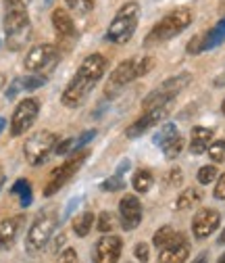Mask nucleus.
Instances as JSON below:
<instances>
[{"label":"nucleus","instance_id":"38","mask_svg":"<svg viewBox=\"0 0 225 263\" xmlns=\"http://www.w3.org/2000/svg\"><path fill=\"white\" fill-rule=\"evenodd\" d=\"M96 138V129H88V132H84V134L79 136V138H75V148L73 151H81L90 140H94Z\"/></svg>","mask_w":225,"mask_h":263},{"label":"nucleus","instance_id":"17","mask_svg":"<svg viewBox=\"0 0 225 263\" xmlns=\"http://www.w3.org/2000/svg\"><path fill=\"white\" fill-rule=\"evenodd\" d=\"M29 25V17H27V7H7V15H5V34H17L21 29H27Z\"/></svg>","mask_w":225,"mask_h":263},{"label":"nucleus","instance_id":"29","mask_svg":"<svg viewBox=\"0 0 225 263\" xmlns=\"http://www.w3.org/2000/svg\"><path fill=\"white\" fill-rule=\"evenodd\" d=\"M44 84H46V76H42V73H31V76H27V78L21 80L23 90H38Z\"/></svg>","mask_w":225,"mask_h":263},{"label":"nucleus","instance_id":"1","mask_svg":"<svg viewBox=\"0 0 225 263\" xmlns=\"http://www.w3.org/2000/svg\"><path fill=\"white\" fill-rule=\"evenodd\" d=\"M105 71H107V59L103 54H88L81 63L79 71L73 76V80L67 84L65 92H63L60 96L63 105L69 109L79 107L88 98V94L94 90L96 82L105 76Z\"/></svg>","mask_w":225,"mask_h":263},{"label":"nucleus","instance_id":"2","mask_svg":"<svg viewBox=\"0 0 225 263\" xmlns=\"http://www.w3.org/2000/svg\"><path fill=\"white\" fill-rule=\"evenodd\" d=\"M190 23H192V11L186 7L175 9L150 29V34L146 36L144 44L150 46V44H158V42H167V40L175 38L177 34H181Z\"/></svg>","mask_w":225,"mask_h":263},{"label":"nucleus","instance_id":"8","mask_svg":"<svg viewBox=\"0 0 225 263\" xmlns=\"http://www.w3.org/2000/svg\"><path fill=\"white\" fill-rule=\"evenodd\" d=\"M58 59H60V50L54 44H38L34 48H29L23 65L29 73H42L44 76L56 67Z\"/></svg>","mask_w":225,"mask_h":263},{"label":"nucleus","instance_id":"7","mask_svg":"<svg viewBox=\"0 0 225 263\" xmlns=\"http://www.w3.org/2000/svg\"><path fill=\"white\" fill-rule=\"evenodd\" d=\"M190 82H192V76H190V73H179V76H175V78L163 82L158 88H154V90L144 98V103H142L144 111L154 109V107H160V105H169Z\"/></svg>","mask_w":225,"mask_h":263},{"label":"nucleus","instance_id":"4","mask_svg":"<svg viewBox=\"0 0 225 263\" xmlns=\"http://www.w3.org/2000/svg\"><path fill=\"white\" fill-rule=\"evenodd\" d=\"M56 226H58V215H56L54 209H48V211L40 213L36 217V221L31 223L29 232L25 236V251L31 253V255L40 253L48 245V240L52 238Z\"/></svg>","mask_w":225,"mask_h":263},{"label":"nucleus","instance_id":"32","mask_svg":"<svg viewBox=\"0 0 225 263\" xmlns=\"http://www.w3.org/2000/svg\"><path fill=\"white\" fill-rule=\"evenodd\" d=\"M209 157L215 161V163H221V161H225V140H217V142H213L211 146H209Z\"/></svg>","mask_w":225,"mask_h":263},{"label":"nucleus","instance_id":"23","mask_svg":"<svg viewBox=\"0 0 225 263\" xmlns=\"http://www.w3.org/2000/svg\"><path fill=\"white\" fill-rule=\"evenodd\" d=\"M92 226H94V213L86 211V213H81V215H77V217L73 219V232H75V236L86 238V236L90 234Z\"/></svg>","mask_w":225,"mask_h":263},{"label":"nucleus","instance_id":"35","mask_svg":"<svg viewBox=\"0 0 225 263\" xmlns=\"http://www.w3.org/2000/svg\"><path fill=\"white\" fill-rule=\"evenodd\" d=\"M56 263H79V257H77V251L75 249H63L56 257Z\"/></svg>","mask_w":225,"mask_h":263},{"label":"nucleus","instance_id":"34","mask_svg":"<svg viewBox=\"0 0 225 263\" xmlns=\"http://www.w3.org/2000/svg\"><path fill=\"white\" fill-rule=\"evenodd\" d=\"M67 7L77 13H90L94 9V0H67Z\"/></svg>","mask_w":225,"mask_h":263},{"label":"nucleus","instance_id":"18","mask_svg":"<svg viewBox=\"0 0 225 263\" xmlns=\"http://www.w3.org/2000/svg\"><path fill=\"white\" fill-rule=\"evenodd\" d=\"M52 25H54L56 34L60 38H75V23H73V19L69 17L67 11L54 9L52 11Z\"/></svg>","mask_w":225,"mask_h":263},{"label":"nucleus","instance_id":"52","mask_svg":"<svg viewBox=\"0 0 225 263\" xmlns=\"http://www.w3.org/2000/svg\"><path fill=\"white\" fill-rule=\"evenodd\" d=\"M221 111H223V115H225V101H223V105H221Z\"/></svg>","mask_w":225,"mask_h":263},{"label":"nucleus","instance_id":"50","mask_svg":"<svg viewBox=\"0 0 225 263\" xmlns=\"http://www.w3.org/2000/svg\"><path fill=\"white\" fill-rule=\"evenodd\" d=\"M219 245H225V230H223V234L219 236Z\"/></svg>","mask_w":225,"mask_h":263},{"label":"nucleus","instance_id":"22","mask_svg":"<svg viewBox=\"0 0 225 263\" xmlns=\"http://www.w3.org/2000/svg\"><path fill=\"white\" fill-rule=\"evenodd\" d=\"M200 199H202L200 190H196V188H186V190L177 196V201H175V209H177V211H186V209H190V207H194Z\"/></svg>","mask_w":225,"mask_h":263},{"label":"nucleus","instance_id":"37","mask_svg":"<svg viewBox=\"0 0 225 263\" xmlns=\"http://www.w3.org/2000/svg\"><path fill=\"white\" fill-rule=\"evenodd\" d=\"M75 148V140L73 138H65V140H60L56 142V148H54V155H67L69 151Z\"/></svg>","mask_w":225,"mask_h":263},{"label":"nucleus","instance_id":"45","mask_svg":"<svg viewBox=\"0 0 225 263\" xmlns=\"http://www.w3.org/2000/svg\"><path fill=\"white\" fill-rule=\"evenodd\" d=\"M60 245H65V232L58 234V238H56V251H60Z\"/></svg>","mask_w":225,"mask_h":263},{"label":"nucleus","instance_id":"16","mask_svg":"<svg viewBox=\"0 0 225 263\" xmlns=\"http://www.w3.org/2000/svg\"><path fill=\"white\" fill-rule=\"evenodd\" d=\"M23 226V215H13L0 221V251H11Z\"/></svg>","mask_w":225,"mask_h":263},{"label":"nucleus","instance_id":"43","mask_svg":"<svg viewBox=\"0 0 225 263\" xmlns=\"http://www.w3.org/2000/svg\"><path fill=\"white\" fill-rule=\"evenodd\" d=\"M29 0H7V7H27Z\"/></svg>","mask_w":225,"mask_h":263},{"label":"nucleus","instance_id":"33","mask_svg":"<svg viewBox=\"0 0 225 263\" xmlns=\"http://www.w3.org/2000/svg\"><path fill=\"white\" fill-rule=\"evenodd\" d=\"M100 188L107 190V192H117V190H123V188H125V182H123L121 176L115 174L113 178H107V180L100 184Z\"/></svg>","mask_w":225,"mask_h":263},{"label":"nucleus","instance_id":"30","mask_svg":"<svg viewBox=\"0 0 225 263\" xmlns=\"http://www.w3.org/2000/svg\"><path fill=\"white\" fill-rule=\"evenodd\" d=\"M96 228H98V232H103V234L113 232V228H115L113 215H111L109 211H103V213L98 215V223H96Z\"/></svg>","mask_w":225,"mask_h":263},{"label":"nucleus","instance_id":"36","mask_svg":"<svg viewBox=\"0 0 225 263\" xmlns=\"http://www.w3.org/2000/svg\"><path fill=\"white\" fill-rule=\"evenodd\" d=\"M134 255H136V259H138L140 263H146L148 257H150V249H148V245H146V242H138V245L134 247Z\"/></svg>","mask_w":225,"mask_h":263},{"label":"nucleus","instance_id":"39","mask_svg":"<svg viewBox=\"0 0 225 263\" xmlns=\"http://www.w3.org/2000/svg\"><path fill=\"white\" fill-rule=\"evenodd\" d=\"M181 180H183V176H181V172L175 167V170H171L167 176H165V182L169 184V186H179L181 184Z\"/></svg>","mask_w":225,"mask_h":263},{"label":"nucleus","instance_id":"26","mask_svg":"<svg viewBox=\"0 0 225 263\" xmlns=\"http://www.w3.org/2000/svg\"><path fill=\"white\" fill-rule=\"evenodd\" d=\"M29 38H31V27L21 29V31H17V34L7 36V46H9V50H21V48H25Z\"/></svg>","mask_w":225,"mask_h":263},{"label":"nucleus","instance_id":"48","mask_svg":"<svg viewBox=\"0 0 225 263\" xmlns=\"http://www.w3.org/2000/svg\"><path fill=\"white\" fill-rule=\"evenodd\" d=\"M194 263H207V255H204V253H202V255H200V257H198V259H196V261H194Z\"/></svg>","mask_w":225,"mask_h":263},{"label":"nucleus","instance_id":"25","mask_svg":"<svg viewBox=\"0 0 225 263\" xmlns=\"http://www.w3.org/2000/svg\"><path fill=\"white\" fill-rule=\"evenodd\" d=\"M152 174L148 172V170H140V172H136V176H134V180H132V186H134V190L136 192H140V194H144V192H148L150 188H152Z\"/></svg>","mask_w":225,"mask_h":263},{"label":"nucleus","instance_id":"5","mask_svg":"<svg viewBox=\"0 0 225 263\" xmlns=\"http://www.w3.org/2000/svg\"><path fill=\"white\" fill-rule=\"evenodd\" d=\"M56 134L48 129H42V132H36L31 134L25 144H23V155L27 159L29 165H44V163L50 159V155H54V148H56Z\"/></svg>","mask_w":225,"mask_h":263},{"label":"nucleus","instance_id":"19","mask_svg":"<svg viewBox=\"0 0 225 263\" xmlns=\"http://www.w3.org/2000/svg\"><path fill=\"white\" fill-rule=\"evenodd\" d=\"M213 140V132L209 127H194L192 129V142H190V151L194 155H202L204 151H209Z\"/></svg>","mask_w":225,"mask_h":263},{"label":"nucleus","instance_id":"14","mask_svg":"<svg viewBox=\"0 0 225 263\" xmlns=\"http://www.w3.org/2000/svg\"><path fill=\"white\" fill-rule=\"evenodd\" d=\"M119 215H121V223L125 230H134L140 226L142 221V203L136 196H123L119 203Z\"/></svg>","mask_w":225,"mask_h":263},{"label":"nucleus","instance_id":"13","mask_svg":"<svg viewBox=\"0 0 225 263\" xmlns=\"http://www.w3.org/2000/svg\"><path fill=\"white\" fill-rule=\"evenodd\" d=\"M219 223H221L219 211H215V209H200L194 215V219H192V232H194V236L198 240H202V238H209L215 232V230L219 228Z\"/></svg>","mask_w":225,"mask_h":263},{"label":"nucleus","instance_id":"40","mask_svg":"<svg viewBox=\"0 0 225 263\" xmlns=\"http://www.w3.org/2000/svg\"><path fill=\"white\" fill-rule=\"evenodd\" d=\"M188 52H190V54L204 52V50H202V36H196V38H192V40H190V44H188Z\"/></svg>","mask_w":225,"mask_h":263},{"label":"nucleus","instance_id":"9","mask_svg":"<svg viewBox=\"0 0 225 263\" xmlns=\"http://www.w3.org/2000/svg\"><path fill=\"white\" fill-rule=\"evenodd\" d=\"M38 113H40V103L36 98H25L21 101L15 111H13V117H11V136H23L25 132L36 123L38 119Z\"/></svg>","mask_w":225,"mask_h":263},{"label":"nucleus","instance_id":"42","mask_svg":"<svg viewBox=\"0 0 225 263\" xmlns=\"http://www.w3.org/2000/svg\"><path fill=\"white\" fill-rule=\"evenodd\" d=\"M21 88H23V86H21V80H15V82L7 88V101H13V98L17 96V92H19Z\"/></svg>","mask_w":225,"mask_h":263},{"label":"nucleus","instance_id":"27","mask_svg":"<svg viewBox=\"0 0 225 263\" xmlns=\"http://www.w3.org/2000/svg\"><path fill=\"white\" fill-rule=\"evenodd\" d=\"M177 136V127H175V123H165L163 127H160V132L154 136V144H158V146H165L171 138H175Z\"/></svg>","mask_w":225,"mask_h":263},{"label":"nucleus","instance_id":"51","mask_svg":"<svg viewBox=\"0 0 225 263\" xmlns=\"http://www.w3.org/2000/svg\"><path fill=\"white\" fill-rule=\"evenodd\" d=\"M219 263H225V253H223V255L219 257Z\"/></svg>","mask_w":225,"mask_h":263},{"label":"nucleus","instance_id":"46","mask_svg":"<svg viewBox=\"0 0 225 263\" xmlns=\"http://www.w3.org/2000/svg\"><path fill=\"white\" fill-rule=\"evenodd\" d=\"M5 84H7V76H5V73H0V90L5 88Z\"/></svg>","mask_w":225,"mask_h":263},{"label":"nucleus","instance_id":"24","mask_svg":"<svg viewBox=\"0 0 225 263\" xmlns=\"http://www.w3.org/2000/svg\"><path fill=\"white\" fill-rule=\"evenodd\" d=\"M177 234H179V232H175L171 226H163L160 230H156V234H154L152 242H154L156 249H165V247H169V245L175 240Z\"/></svg>","mask_w":225,"mask_h":263},{"label":"nucleus","instance_id":"41","mask_svg":"<svg viewBox=\"0 0 225 263\" xmlns=\"http://www.w3.org/2000/svg\"><path fill=\"white\" fill-rule=\"evenodd\" d=\"M213 194H215V199H219V201H225V174L219 178V182H217V186H215Z\"/></svg>","mask_w":225,"mask_h":263},{"label":"nucleus","instance_id":"21","mask_svg":"<svg viewBox=\"0 0 225 263\" xmlns=\"http://www.w3.org/2000/svg\"><path fill=\"white\" fill-rule=\"evenodd\" d=\"M11 194L19 196V203H21V207H23V209H25V207H29V205H31V201H34V190H31V184H29L27 180H23V178H19V180L13 184Z\"/></svg>","mask_w":225,"mask_h":263},{"label":"nucleus","instance_id":"20","mask_svg":"<svg viewBox=\"0 0 225 263\" xmlns=\"http://www.w3.org/2000/svg\"><path fill=\"white\" fill-rule=\"evenodd\" d=\"M225 42V17L207 34H202V50H211Z\"/></svg>","mask_w":225,"mask_h":263},{"label":"nucleus","instance_id":"10","mask_svg":"<svg viewBox=\"0 0 225 263\" xmlns=\"http://www.w3.org/2000/svg\"><path fill=\"white\" fill-rule=\"evenodd\" d=\"M140 73H138V59H127L123 61L119 67L111 73L109 82H107V88H105V94L111 98H115L127 84H132L134 80H138Z\"/></svg>","mask_w":225,"mask_h":263},{"label":"nucleus","instance_id":"3","mask_svg":"<svg viewBox=\"0 0 225 263\" xmlns=\"http://www.w3.org/2000/svg\"><path fill=\"white\" fill-rule=\"evenodd\" d=\"M138 19H140V7L136 3H125L117 15L113 17L107 36L111 42L115 44H125L130 42L136 34V27H138Z\"/></svg>","mask_w":225,"mask_h":263},{"label":"nucleus","instance_id":"6","mask_svg":"<svg viewBox=\"0 0 225 263\" xmlns=\"http://www.w3.org/2000/svg\"><path fill=\"white\" fill-rule=\"evenodd\" d=\"M90 157V151H86V148H81V151H75V155H71L63 165H58L56 170H52L50 172V178H48V182H46V186H44V196H52V194H56L63 186H65L79 170H81V165H84V161Z\"/></svg>","mask_w":225,"mask_h":263},{"label":"nucleus","instance_id":"11","mask_svg":"<svg viewBox=\"0 0 225 263\" xmlns=\"http://www.w3.org/2000/svg\"><path fill=\"white\" fill-rule=\"evenodd\" d=\"M171 105V103H169ZM169 105H160V107H154V109H148L140 119H136L130 127H127V138H138V136H142V134H146V132L150 129V127H154L158 121H163L167 115H169Z\"/></svg>","mask_w":225,"mask_h":263},{"label":"nucleus","instance_id":"44","mask_svg":"<svg viewBox=\"0 0 225 263\" xmlns=\"http://www.w3.org/2000/svg\"><path fill=\"white\" fill-rule=\"evenodd\" d=\"M127 170H130V161L123 159V161L119 163V167H117V176H121V174H123V172H127Z\"/></svg>","mask_w":225,"mask_h":263},{"label":"nucleus","instance_id":"49","mask_svg":"<svg viewBox=\"0 0 225 263\" xmlns=\"http://www.w3.org/2000/svg\"><path fill=\"white\" fill-rule=\"evenodd\" d=\"M3 184H5V174H3V170H0V190H3Z\"/></svg>","mask_w":225,"mask_h":263},{"label":"nucleus","instance_id":"31","mask_svg":"<svg viewBox=\"0 0 225 263\" xmlns=\"http://www.w3.org/2000/svg\"><path fill=\"white\" fill-rule=\"evenodd\" d=\"M198 182L202 184V186H207V184H213V180L217 178V167L215 165H202L200 170H198Z\"/></svg>","mask_w":225,"mask_h":263},{"label":"nucleus","instance_id":"12","mask_svg":"<svg viewBox=\"0 0 225 263\" xmlns=\"http://www.w3.org/2000/svg\"><path fill=\"white\" fill-rule=\"evenodd\" d=\"M123 251V240L119 236L107 234L94 245V263H119Z\"/></svg>","mask_w":225,"mask_h":263},{"label":"nucleus","instance_id":"47","mask_svg":"<svg viewBox=\"0 0 225 263\" xmlns=\"http://www.w3.org/2000/svg\"><path fill=\"white\" fill-rule=\"evenodd\" d=\"M7 127V119L5 117H0V134H3V129Z\"/></svg>","mask_w":225,"mask_h":263},{"label":"nucleus","instance_id":"28","mask_svg":"<svg viewBox=\"0 0 225 263\" xmlns=\"http://www.w3.org/2000/svg\"><path fill=\"white\" fill-rule=\"evenodd\" d=\"M183 144H186V142H183V138L177 134L175 138H171L165 146H160V148H163V153H165V157H167V159H175V157H179V153L183 151Z\"/></svg>","mask_w":225,"mask_h":263},{"label":"nucleus","instance_id":"15","mask_svg":"<svg viewBox=\"0 0 225 263\" xmlns=\"http://www.w3.org/2000/svg\"><path fill=\"white\" fill-rule=\"evenodd\" d=\"M190 257V242L186 240V236L179 232L175 236V240L160 249V255H158V263H186V259Z\"/></svg>","mask_w":225,"mask_h":263}]
</instances>
